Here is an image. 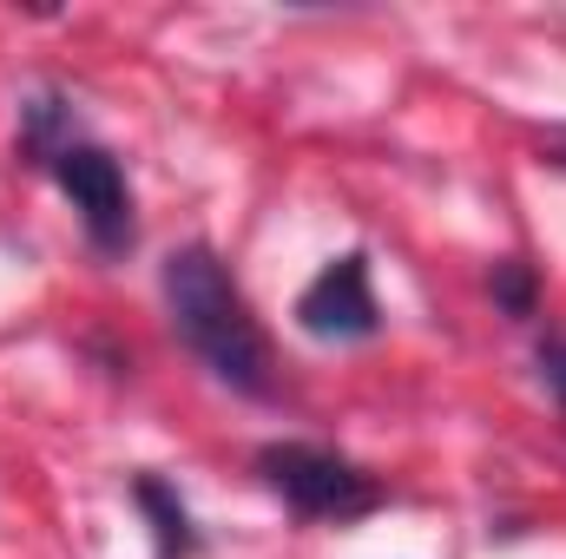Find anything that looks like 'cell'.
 Instances as JSON below:
<instances>
[{"label":"cell","mask_w":566,"mask_h":559,"mask_svg":"<svg viewBox=\"0 0 566 559\" xmlns=\"http://www.w3.org/2000/svg\"><path fill=\"white\" fill-rule=\"evenodd\" d=\"M296 329L316 336V342H369V336H382V303L369 289V257L363 251H343L310 277V289L296 296Z\"/></svg>","instance_id":"cell-4"},{"label":"cell","mask_w":566,"mask_h":559,"mask_svg":"<svg viewBox=\"0 0 566 559\" xmlns=\"http://www.w3.org/2000/svg\"><path fill=\"white\" fill-rule=\"evenodd\" d=\"M66 139H80V119H73V99L66 93H33L27 106H20V158L40 171L53 151Z\"/></svg>","instance_id":"cell-6"},{"label":"cell","mask_w":566,"mask_h":559,"mask_svg":"<svg viewBox=\"0 0 566 559\" xmlns=\"http://www.w3.org/2000/svg\"><path fill=\"white\" fill-rule=\"evenodd\" d=\"M40 171L73 198V211H80V224H86V244H93L99 257H126V251L139 244L133 184H126V165H119L106 145H93L86 133H80V139L60 145Z\"/></svg>","instance_id":"cell-3"},{"label":"cell","mask_w":566,"mask_h":559,"mask_svg":"<svg viewBox=\"0 0 566 559\" xmlns=\"http://www.w3.org/2000/svg\"><path fill=\"white\" fill-rule=\"evenodd\" d=\"M165 289V316L178 329V342L238 395L251 402H271L277 395V356H271V336L251 309V296L238 289L231 264L211 251V244H178L158 271Z\"/></svg>","instance_id":"cell-1"},{"label":"cell","mask_w":566,"mask_h":559,"mask_svg":"<svg viewBox=\"0 0 566 559\" xmlns=\"http://www.w3.org/2000/svg\"><path fill=\"white\" fill-rule=\"evenodd\" d=\"M534 362H541V382H547V395L566 409V336H541Z\"/></svg>","instance_id":"cell-8"},{"label":"cell","mask_w":566,"mask_h":559,"mask_svg":"<svg viewBox=\"0 0 566 559\" xmlns=\"http://www.w3.org/2000/svg\"><path fill=\"white\" fill-rule=\"evenodd\" d=\"M488 289H494V303H501L514 323H527V316L541 309V277H534V264H521V257H501L494 277H488Z\"/></svg>","instance_id":"cell-7"},{"label":"cell","mask_w":566,"mask_h":559,"mask_svg":"<svg viewBox=\"0 0 566 559\" xmlns=\"http://www.w3.org/2000/svg\"><path fill=\"white\" fill-rule=\"evenodd\" d=\"M133 500H139L145 527H151V540H158V559H198V527H191V507L178 500V487L171 481H158V474H133Z\"/></svg>","instance_id":"cell-5"},{"label":"cell","mask_w":566,"mask_h":559,"mask_svg":"<svg viewBox=\"0 0 566 559\" xmlns=\"http://www.w3.org/2000/svg\"><path fill=\"white\" fill-rule=\"evenodd\" d=\"M258 474H264V487L277 494L283 507L303 514V520H363V514H376L389 500L369 467H356L349 454L310 447V441H271V447H258Z\"/></svg>","instance_id":"cell-2"}]
</instances>
